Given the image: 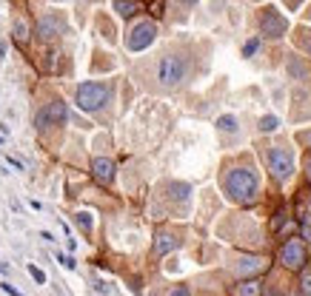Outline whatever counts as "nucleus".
<instances>
[{"mask_svg":"<svg viewBox=\"0 0 311 296\" xmlns=\"http://www.w3.org/2000/svg\"><path fill=\"white\" fill-rule=\"evenodd\" d=\"M223 191L226 197L240 205H251L257 200V191H260V177L251 166H240V168H229L223 174Z\"/></svg>","mask_w":311,"mask_h":296,"instance_id":"1","label":"nucleus"},{"mask_svg":"<svg viewBox=\"0 0 311 296\" xmlns=\"http://www.w3.org/2000/svg\"><path fill=\"white\" fill-rule=\"evenodd\" d=\"M191 74V60L180 52H166L160 54V60L154 66V80L160 83V88L171 91V88H180Z\"/></svg>","mask_w":311,"mask_h":296,"instance_id":"2","label":"nucleus"},{"mask_svg":"<svg viewBox=\"0 0 311 296\" xmlns=\"http://www.w3.org/2000/svg\"><path fill=\"white\" fill-rule=\"evenodd\" d=\"M74 103L77 108L86 114H97L103 111L109 103H112V83H103V80H86L77 86L74 91Z\"/></svg>","mask_w":311,"mask_h":296,"instance_id":"3","label":"nucleus"},{"mask_svg":"<svg viewBox=\"0 0 311 296\" xmlns=\"http://www.w3.org/2000/svg\"><path fill=\"white\" fill-rule=\"evenodd\" d=\"M266 163H268V171H271V177H274L277 183H285V180L294 174V154H291V148H285V145L268 148Z\"/></svg>","mask_w":311,"mask_h":296,"instance_id":"4","label":"nucleus"},{"mask_svg":"<svg viewBox=\"0 0 311 296\" xmlns=\"http://www.w3.org/2000/svg\"><path fill=\"white\" fill-rule=\"evenodd\" d=\"M154 37H157V23H154V20H140V23H134V26L129 29L126 49H129V52H146V49L154 43Z\"/></svg>","mask_w":311,"mask_h":296,"instance_id":"5","label":"nucleus"},{"mask_svg":"<svg viewBox=\"0 0 311 296\" xmlns=\"http://www.w3.org/2000/svg\"><path fill=\"white\" fill-rule=\"evenodd\" d=\"M260 37H268V40H280L285 37V29H288V20L274 9V6H266V9H260Z\"/></svg>","mask_w":311,"mask_h":296,"instance_id":"6","label":"nucleus"},{"mask_svg":"<svg viewBox=\"0 0 311 296\" xmlns=\"http://www.w3.org/2000/svg\"><path fill=\"white\" fill-rule=\"evenodd\" d=\"M63 32H66V23H63V18L57 15V12H49V15H43V18L37 20V26H35L37 40H43V43H49V40H57Z\"/></svg>","mask_w":311,"mask_h":296,"instance_id":"7","label":"nucleus"},{"mask_svg":"<svg viewBox=\"0 0 311 296\" xmlns=\"http://www.w3.org/2000/svg\"><path fill=\"white\" fill-rule=\"evenodd\" d=\"M280 259H283L285 268L300 270L302 265H305V259H308V253H305V245H302L300 239H288V242L283 245V251H280Z\"/></svg>","mask_w":311,"mask_h":296,"instance_id":"8","label":"nucleus"},{"mask_svg":"<svg viewBox=\"0 0 311 296\" xmlns=\"http://www.w3.org/2000/svg\"><path fill=\"white\" fill-rule=\"evenodd\" d=\"M115 171H117V166L109 157H94V160H91V174H94L97 183L112 185V183H115Z\"/></svg>","mask_w":311,"mask_h":296,"instance_id":"9","label":"nucleus"},{"mask_svg":"<svg viewBox=\"0 0 311 296\" xmlns=\"http://www.w3.org/2000/svg\"><path fill=\"white\" fill-rule=\"evenodd\" d=\"M43 111H46V117H49V125H63V122L69 120V108H66L63 100H52V103H46Z\"/></svg>","mask_w":311,"mask_h":296,"instance_id":"10","label":"nucleus"},{"mask_svg":"<svg viewBox=\"0 0 311 296\" xmlns=\"http://www.w3.org/2000/svg\"><path fill=\"white\" fill-rule=\"evenodd\" d=\"M234 270L240 276H251V273L266 270V259H260V256H240V259L234 262Z\"/></svg>","mask_w":311,"mask_h":296,"instance_id":"11","label":"nucleus"},{"mask_svg":"<svg viewBox=\"0 0 311 296\" xmlns=\"http://www.w3.org/2000/svg\"><path fill=\"white\" fill-rule=\"evenodd\" d=\"M174 248H180V239L174 234H169V231L157 234V239H154V256H166V253L174 251Z\"/></svg>","mask_w":311,"mask_h":296,"instance_id":"12","label":"nucleus"},{"mask_svg":"<svg viewBox=\"0 0 311 296\" xmlns=\"http://www.w3.org/2000/svg\"><path fill=\"white\" fill-rule=\"evenodd\" d=\"M166 191H169L171 200L186 202L188 197H191V185H186V183H169V185H166Z\"/></svg>","mask_w":311,"mask_h":296,"instance_id":"13","label":"nucleus"},{"mask_svg":"<svg viewBox=\"0 0 311 296\" xmlns=\"http://www.w3.org/2000/svg\"><path fill=\"white\" fill-rule=\"evenodd\" d=\"M217 131L220 134H234V131H240V120L234 114H223V117H217Z\"/></svg>","mask_w":311,"mask_h":296,"instance_id":"14","label":"nucleus"},{"mask_svg":"<svg viewBox=\"0 0 311 296\" xmlns=\"http://www.w3.org/2000/svg\"><path fill=\"white\" fill-rule=\"evenodd\" d=\"M285 69H288V74H291L294 80H305V77H308V66L302 63V57H291Z\"/></svg>","mask_w":311,"mask_h":296,"instance_id":"15","label":"nucleus"},{"mask_svg":"<svg viewBox=\"0 0 311 296\" xmlns=\"http://www.w3.org/2000/svg\"><path fill=\"white\" fill-rule=\"evenodd\" d=\"M115 12L120 15V18H134V12H137V3L134 0H115Z\"/></svg>","mask_w":311,"mask_h":296,"instance_id":"16","label":"nucleus"},{"mask_svg":"<svg viewBox=\"0 0 311 296\" xmlns=\"http://www.w3.org/2000/svg\"><path fill=\"white\" fill-rule=\"evenodd\" d=\"M29 35H32V32H29V23L23 18H18V20H15V40H18V46H26Z\"/></svg>","mask_w":311,"mask_h":296,"instance_id":"17","label":"nucleus"},{"mask_svg":"<svg viewBox=\"0 0 311 296\" xmlns=\"http://www.w3.org/2000/svg\"><path fill=\"white\" fill-rule=\"evenodd\" d=\"M260 282H254V279H251V282H243V285H237V290H234V296H257L260 293Z\"/></svg>","mask_w":311,"mask_h":296,"instance_id":"18","label":"nucleus"},{"mask_svg":"<svg viewBox=\"0 0 311 296\" xmlns=\"http://www.w3.org/2000/svg\"><path fill=\"white\" fill-rule=\"evenodd\" d=\"M277 125H280V120H277L274 114L260 117V131H263V134H271V131H277Z\"/></svg>","mask_w":311,"mask_h":296,"instance_id":"19","label":"nucleus"},{"mask_svg":"<svg viewBox=\"0 0 311 296\" xmlns=\"http://www.w3.org/2000/svg\"><path fill=\"white\" fill-rule=\"evenodd\" d=\"M263 46V37H251V40H246V46H243V57H254L257 54V49Z\"/></svg>","mask_w":311,"mask_h":296,"instance_id":"20","label":"nucleus"},{"mask_svg":"<svg viewBox=\"0 0 311 296\" xmlns=\"http://www.w3.org/2000/svg\"><path fill=\"white\" fill-rule=\"evenodd\" d=\"M300 285H302V293H305V296H311V268L305 270V273H302Z\"/></svg>","mask_w":311,"mask_h":296,"instance_id":"21","label":"nucleus"},{"mask_svg":"<svg viewBox=\"0 0 311 296\" xmlns=\"http://www.w3.org/2000/svg\"><path fill=\"white\" fill-rule=\"evenodd\" d=\"M302 236L311 242V214H305V219H302Z\"/></svg>","mask_w":311,"mask_h":296,"instance_id":"22","label":"nucleus"},{"mask_svg":"<svg viewBox=\"0 0 311 296\" xmlns=\"http://www.w3.org/2000/svg\"><path fill=\"white\" fill-rule=\"evenodd\" d=\"M29 273H32V276H35L37 282H40V285H43V282H46V273H43V270H40V268H35V265H29Z\"/></svg>","mask_w":311,"mask_h":296,"instance_id":"23","label":"nucleus"},{"mask_svg":"<svg viewBox=\"0 0 311 296\" xmlns=\"http://www.w3.org/2000/svg\"><path fill=\"white\" fill-rule=\"evenodd\" d=\"M77 225H83V231H91V219H89V214H77Z\"/></svg>","mask_w":311,"mask_h":296,"instance_id":"24","label":"nucleus"},{"mask_svg":"<svg viewBox=\"0 0 311 296\" xmlns=\"http://www.w3.org/2000/svg\"><path fill=\"white\" fill-rule=\"evenodd\" d=\"M169 296H191V293H188L186 285H177V287H171V290H169Z\"/></svg>","mask_w":311,"mask_h":296,"instance_id":"25","label":"nucleus"},{"mask_svg":"<svg viewBox=\"0 0 311 296\" xmlns=\"http://www.w3.org/2000/svg\"><path fill=\"white\" fill-rule=\"evenodd\" d=\"M57 259H60L63 265H66V268H74V259H69V256H63V253H60V256H57Z\"/></svg>","mask_w":311,"mask_h":296,"instance_id":"26","label":"nucleus"},{"mask_svg":"<svg viewBox=\"0 0 311 296\" xmlns=\"http://www.w3.org/2000/svg\"><path fill=\"white\" fill-rule=\"evenodd\" d=\"M300 139H302V142H305V145L311 148V131H302V134H300Z\"/></svg>","mask_w":311,"mask_h":296,"instance_id":"27","label":"nucleus"},{"mask_svg":"<svg viewBox=\"0 0 311 296\" xmlns=\"http://www.w3.org/2000/svg\"><path fill=\"white\" fill-rule=\"evenodd\" d=\"M3 290H6V293H12V296H23V293H20V290H15V287H12V285H3Z\"/></svg>","mask_w":311,"mask_h":296,"instance_id":"28","label":"nucleus"},{"mask_svg":"<svg viewBox=\"0 0 311 296\" xmlns=\"http://www.w3.org/2000/svg\"><path fill=\"white\" fill-rule=\"evenodd\" d=\"M305 177H308V183H311V157H305Z\"/></svg>","mask_w":311,"mask_h":296,"instance_id":"29","label":"nucleus"},{"mask_svg":"<svg viewBox=\"0 0 311 296\" xmlns=\"http://www.w3.org/2000/svg\"><path fill=\"white\" fill-rule=\"evenodd\" d=\"M263 296H277V293H271V290H266V293H263Z\"/></svg>","mask_w":311,"mask_h":296,"instance_id":"30","label":"nucleus"}]
</instances>
